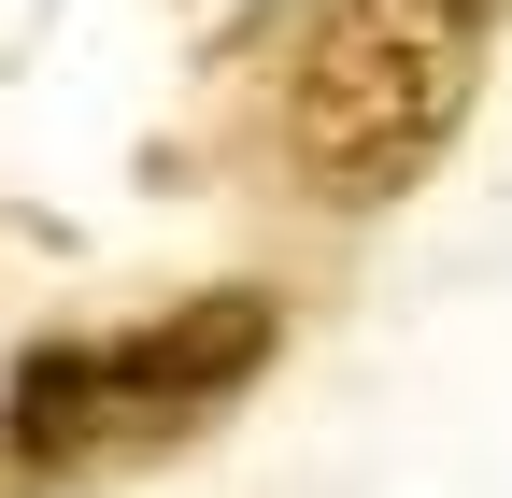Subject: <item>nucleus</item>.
Returning <instances> with one entry per match:
<instances>
[{"instance_id": "f257e3e1", "label": "nucleus", "mask_w": 512, "mask_h": 498, "mask_svg": "<svg viewBox=\"0 0 512 498\" xmlns=\"http://www.w3.org/2000/svg\"><path fill=\"white\" fill-rule=\"evenodd\" d=\"M512 0H328L285 72V157L313 200H399L427 185V157L470 129V86H484V43H498Z\"/></svg>"}, {"instance_id": "f03ea898", "label": "nucleus", "mask_w": 512, "mask_h": 498, "mask_svg": "<svg viewBox=\"0 0 512 498\" xmlns=\"http://www.w3.org/2000/svg\"><path fill=\"white\" fill-rule=\"evenodd\" d=\"M271 342H285V314L256 285H200L157 328H114V342H43L0 385V470L15 484H72V470H114L143 442H185L200 413H228L271 370Z\"/></svg>"}]
</instances>
